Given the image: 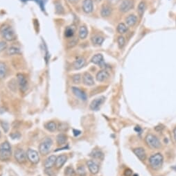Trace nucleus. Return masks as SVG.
I'll return each instance as SVG.
<instances>
[{"label":"nucleus","instance_id":"obj_1","mask_svg":"<svg viewBox=\"0 0 176 176\" xmlns=\"http://www.w3.org/2000/svg\"><path fill=\"white\" fill-rule=\"evenodd\" d=\"M0 34L6 41L11 42L16 40V34L14 30L9 24H4L0 28Z\"/></svg>","mask_w":176,"mask_h":176},{"label":"nucleus","instance_id":"obj_2","mask_svg":"<svg viewBox=\"0 0 176 176\" xmlns=\"http://www.w3.org/2000/svg\"><path fill=\"white\" fill-rule=\"evenodd\" d=\"M149 164L150 167L154 170H158L161 168L163 164L164 158L161 153H156L153 155L149 158Z\"/></svg>","mask_w":176,"mask_h":176},{"label":"nucleus","instance_id":"obj_3","mask_svg":"<svg viewBox=\"0 0 176 176\" xmlns=\"http://www.w3.org/2000/svg\"><path fill=\"white\" fill-rule=\"evenodd\" d=\"M11 156V146L8 141L0 145V160L5 161L10 159Z\"/></svg>","mask_w":176,"mask_h":176},{"label":"nucleus","instance_id":"obj_4","mask_svg":"<svg viewBox=\"0 0 176 176\" xmlns=\"http://www.w3.org/2000/svg\"><path fill=\"white\" fill-rule=\"evenodd\" d=\"M147 146L152 149H158L161 147V142L160 139L153 134H148L145 138Z\"/></svg>","mask_w":176,"mask_h":176},{"label":"nucleus","instance_id":"obj_5","mask_svg":"<svg viewBox=\"0 0 176 176\" xmlns=\"http://www.w3.org/2000/svg\"><path fill=\"white\" fill-rule=\"evenodd\" d=\"M53 144V141L51 138H45L44 140L42 141L40 144L39 146V151L40 153L43 155H47L49 153L50 149L51 148V146Z\"/></svg>","mask_w":176,"mask_h":176},{"label":"nucleus","instance_id":"obj_6","mask_svg":"<svg viewBox=\"0 0 176 176\" xmlns=\"http://www.w3.org/2000/svg\"><path fill=\"white\" fill-rule=\"evenodd\" d=\"M15 158L20 163H24L27 159V154L25 151L21 148H18L15 151Z\"/></svg>","mask_w":176,"mask_h":176},{"label":"nucleus","instance_id":"obj_7","mask_svg":"<svg viewBox=\"0 0 176 176\" xmlns=\"http://www.w3.org/2000/svg\"><path fill=\"white\" fill-rule=\"evenodd\" d=\"M133 4L134 2L133 0H124L119 6V10L123 13L128 12L133 9Z\"/></svg>","mask_w":176,"mask_h":176},{"label":"nucleus","instance_id":"obj_8","mask_svg":"<svg viewBox=\"0 0 176 176\" xmlns=\"http://www.w3.org/2000/svg\"><path fill=\"white\" fill-rule=\"evenodd\" d=\"M27 158L28 160L33 164H37L40 161L39 155L37 151L33 150V149H28L27 151Z\"/></svg>","mask_w":176,"mask_h":176},{"label":"nucleus","instance_id":"obj_9","mask_svg":"<svg viewBox=\"0 0 176 176\" xmlns=\"http://www.w3.org/2000/svg\"><path fill=\"white\" fill-rule=\"evenodd\" d=\"M18 77V85L20 87L21 91L25 92L27 89V81H26V78L22 74H18L17 75Z\"/></svg>","mask_w":176,"mask_h":176},{"label":"nucleus","instance_id":"obj_10","mask_svg":"<svg viewBox=\"0 0 176 176\" xmlns=\"http://www.w3.org/2000/svg\"><path fill=\"white\" fill-rule=\"evenodd\" d=\"M105 101V97H100L99 98L95 99L94 100H93L92 101V103H90V106H89V108H90L91 110L97 111L98 110L101 105L103 104V103Z\"/></svg>","mask_w":176,"mask_h":176},{"label":"nucleus","instance_id":"obj_11","mask_svg":"<svg viewBox=\"0 0 176 176\" xmlns=\"http://www.w3.org/2000/svg\"><path fill=\"white\" fill-rule=\"evenodd\" d=\"M91 62L95 65H99L102 68L106 67V63L103 60V56L101 53H98V54L94 55L91 59Z\"/></svg>","mask_w":176,"mask_h":176},{"label":"nucleus","instance_id":"obj_12","mask_svg":"<svg viewBox=\"0 0 176 176\" xmlns=\"http://www.w3.org/2000/svg\"><path fill=\"white\" fill-rule=\"evenodd\" d=\"M72 92H73L74 94L75 95L77 98L81 99V101H85L86 100H87V94H86L85 92L82 90V89H80V88L76 87H73L72 88Z\"/></svg>","mask_w":176,"mask_h":176},{"label":"nucleus","instance_id":"obj_13","mask_svg":"<svg viewBox=\"0 0 176 176\" xmlns=\"http://www.w3.org/2000/svg\"><path fill=\"white\" fill-rule=\"evenodd\" d=\"M83 10L85 13H91L93 11L94 5L92 0H84L83 2Z\"/></svg>","mask_w":176,"mask_h":176},{"label":"nucleus","instance_id":"obj_14","mask_svg":"<svg viewBox=\"0 0 176 176\" xmlns=\"http://www.w3.org/2000/svg\"><path fill=\"white\" fill-rule=\"evenodd\" d=\"M133 153L141 161H144L146 158V151L143 148H136L133 149Z\"/></svg>","mask_w":176,"mask_h":176},{"label":"nucleus","instance_id":"obj_15","mask_svg":"<svg viewBox=\"0 0 176 176\" xmlns=\"http://www.w3.org/2000/svg\"><path fill=\"white\" fill-rule=\"evenodd\" d=\"M87 165L88 166L89 172H90L92 174L95 175V174L98 173L99 171V167L98 164L96 163L95 162L92 161V160H88L87 162Z\"/></svg>","mask_w":176,"mask_h":176},{"label":"nucleus","instance_id":"obj_16","mask_svg":"<svg viewBox=\"0 0 176 176\" xmlns=\"http://www.w3.org/2000/svg\"><path fill=\"white\" fill-rule=\"evenodd\" d=\"M83 82L87 86H92L94 85L93 76L88 72H85L83 75Z\"/></svg>","mask_w":176,"mask_h":176},{"label":"nucleus","instance_id":"obj_17","mask_svg":"<svg viewBox=\"0 0 176 176\" xmlns=\"http://www.w3.org/2000/svg\"><path fill=\"white\" fill-rule=\"evenodd\" d=\"M110 76V74L106 70H101L97 74V80L99 82H103L106 81Z\"/></svg>","mask_w":176,"mask_h":176},{"label":"nucleus","instance_id":"obj_18","mask_svg":"<svg viewBox=\"0 0 176 176\" xmlns=\"http://www.w3.org/2000/svg\"><path fill=\"white\" fill-rule=\"evenodd\" d=\"M86 60L85 59L83 58V57H78L77 59L74 61L73 65H74V68L75 70H80L81 69L84 65H85Z\"/></svg>","mask_w":176,"mask_h":176},{"label":"nucleus","instance_id":"obj_19","mask_svg":"<svg viewBox=\"0 0 176 176\" xmlns=\"http://www.w3.org/2000/svg\"><path fill=\"white\" fill-rule=\"evenodd\" d=\"M67 157L65 155H61L58 156V158H56V160H55V166L57 168H61L62 166L64 165L65 163L67 162Z\"/></svg>","mask_w":176,"mask_h":176},{"label":"nucleus","instance_id":"obj_20","mask_svg":"<svg viewBox=\"0 0 176 176\" xmlns=\"http://www.w3.org/2000/svg\"><path fill=\"white\" fill-rule=\"evenodd\" d=\"M56 157L55 155H51L46 159L45 162V168H51L55 163Z\"/></svg>","mask_w":176,"mask_h":176},{"label":"nucleus","instance_id":"obj_21","mask_svg":"<svg viewBox=\"0 0 176 176\" xmlns=\"http://www.w3.org/2000/svg\"><path fill=\"white\" fill-rule=\"evenodd\" d=\"M126 24L129 26H133L137 22V18L135 15H130L126 19Z\"/></svg>","mask_w":176,"mask_h":176},{"label":"nucleus","instance_id":"obj_22","mask_svg":"<svg viewBox=\"0 0 176 176\" xmlns=\"http://www.w3.org/2000/svg\"><path fill=\"white\" fill-rule=\"evenodd\" d=\"M6 53L9 55H14L20 54L21 53V51L20 48L12 46V47H10L7 49Z\"/></svg>","mask_w":176,"mask_h":176},{"label":"nucleus","instance_id":"obj_23","mask_svg":"<svg viewBox=\"0 0 176 176\" xmlns=\"http://www.w3.org/2000/svg\"><path fill=\"white\" fill-rule=\"evenodd\" d=\"M88 35V31L87 28L85 26H81L79 28V31H78V36L81 39H85Z\"/></svg>","mask_w":176,"mask_h":176},{"label":"nucleus","instance_id":"obj_24","mask_svg":"<svg viewBox=\"0 0 176 176\" xmlns=\"http://www.w3.org/2000/svg\"><path fill=\"white\" fill-rule=\"evenodd\" d=\"M111 13H112V9L110 6L107 5L103 6L101 11V14L103 17H108L111 14Z\"/></svg>","mask_w":176,"mask_h":176},{"label":"nucleus","instance_id":"obj_25","mask_svg":"<svg viewBox=\"0 0 176 176\" xmlns=\"http://www.w3.org/2000/svg\"><path fill=\"white\" fill-rule=\"evenodd\" d=\"M103 41H104V38H103L102 36L97 35L93 36V37L92 38V43L94 45H101L103 44Z\"/></svg>","mask_w":176,"mask_h":176},{"label":"nucleus","instance_id":"obj_26","mask_svg":"<svg viewBox=\"0 0 176 176\" xmlns=\"http://www.w3.org/2000/svg\"><path fill=\"white\" fill-rule=\"evenodd\" d=\"M7 72L6 65L4 62L0 61V80L3 79L5 77Z\"/></svg>","mask_w":176,"mask_h":176},{"label":"nucleus","instance_id":"obj_27","mask_svg":"<svg viewBox=\"0 0 176 176\" xmlns=\"http://www.w3.org/2000/svg\"><path fill=\"white\" fill-rule=\"evenodd\" d=\"M90 156L92 157L93 158L99 159V160L103 159V153L100 150H94L90 153Z\"/></svg>","mask_w":176,"mask_h":176},{"label":"nucleus","instance_id":"obj_28","mask_svg":"<svg viewBox=\"0 0 176 176\" xmlns=\"http://www.w3.org/2000/svg\"><path fill=\"white\" fill-rule=\"evenodd\" d=\"M67 140V136L65 135V134H59V135L57 136L56 138V141L58 144L59 145H62L64 143H66Z\"/></svg>","mask_w":176,"mask_h":176},{"label":"nucleus","instance_id":"obj_29","mask_svg":"<svg viewBox=\"0 0 176 176\" xmlns=\"http://www.w3.org/2000/svg\"><path fill=\"white\" fill-rule=\"evenodd\" d=\"M45 128L49 131L54 132L57 128V126L54 121H49L47 123H46Z\"/></svg>","mask_w":176,"mask_h":176},{"label":"nucleus","instance_id":"obj_30","mask_svg":"<svg viewBox=\"0 0 176 176\" xmlns=\"http://www.w3.org/2000/svg\"><path fill=\"white\" fill-rule=\"evenodd\" d=\"M145 9H146V4H145L144 1H141V2L139 3L138 7H137V12H138L139 16L142 17L143 13L145 11Z\"/></svg>","mask_w":176,"mask_h":176},{"label":"nucleus","instance_id":"obj_31","mask_svg":"<svg viewBox=\"0 0 176 176\" xmlns=\"http://www.w3.org/2000/svg\"><path fill=\"white\" fill-rule=\"evenodd\" d=\"M128 31V28L127 26H126L125 24L123 23H120V24H118L117 26V31L119 33L121 34H123L127 32Z\"/></svg>","mask_w":176,"mask_h":176},{"label":"nucleus","instance_id":"obj_32","mask_svg":"<svg viewBox=\"0 0 176 176\" xmlns=\"http://www.w3.org/2000/svg\"><path fill=\"white\" fill-rule=\"evenodd\" d=\"M74 34V29L72 26H68L67 28L65 29V37L70 38L73 37Z\"/></svg>","mask_w":176,"mask_h":176},{"label":"nucleus","instance_id":"obj_33","mask_svg":"<svg viewBox=\"0 0 176 176\" xmlns=\"http://www.w3.org/2000/svg\"><path fill=\"white\" fill-rule=\"evenodd\" d=\"M27 1H28V0H27ZM32 1H34L39 5L43 12H45V4L46 2H47V0H32Z\"/></svg>","mask_w":176,"mask_h":176},{"label":"nucleus","instance_id":"obj_34","mask_svg":"<svg viewBox=\"0 0 176 176\" xmlns=\"http://www.w3.org/2000/svg\"><path fill=\"white\" fill-rule=\"evenodd\" d=\"M65 175L67 176H75L76 173L74 169L71 166H68L65 169Z\"/></svg>","mask_w":176,"mask_h":176},{"label":"nucleus","instance_id":"obj_35","mask_svg":"<svg viewBox=\"0 0 176 176\" xmlns=\"http://www.w3.org/2000/svg\"><path fill=\"white\" fill-rule=\"evenodd\" d=\"M81 74H75L72 76V81H73L74 83L75 84H78L81 83Z\"/></svg>","mask_w":176,"mask_h":176},{"label":"nucleus","instance_id":"obj_36","mask_svg":"<svg viewBox=\"0 0 176 176\" xmlns=\"http://www.w3.org/2000/svg\"><path fill=\"white\" fill-rule=\"evenodd\" d=\"M77 173L79 176H85L86 175V171L85 168L83 166H78L77 169Z\"/></svg>","mask_w":176,"mask_h":176},{"label":"nucleus","instance_id":"obj_37","mask_svg":"<svg viewBox=\"0 0 176 176\" xmlns=\"http://www.w3.org/2000/svg\"><path fill=\"white\" fill-rule=\"evenodd\" d=\"M117 42L119 44V47L120 48H123V46L125 45V39H124L123 36H119V37L118 38Z\"/></svg>","mask_w":176,"mask_h":176},{"label":"nucleus","instance_id":"obj_38","mask_svg":"<svg viewBox=\"0 0 176 176\" xmlns=\"http://www.w3.org/2000/svg\"><path fill=\"white\" fill-rule=\"evenodd\" d=\"M7 49V44L4 41L0 42V53Z\"/></svg>","mask_w":176,"mask_h":176},{"label":"nucleus","instance_id":"obj_39","mask_svg":"<svg viewBox=\"0 0 176 176\" xmlns=\"http://www.w3.org/2000/svg\"><path fill=\"white\" fill-rule=\"evenodd\" d=\"M45 173L47 174L48 176H55V174L52 170L51 169V168H46Z\"/></svg>","mask_w":176,"mask_h":176},{"label":"nucleus","instance_id":"obj_40","mask_svg":"<svg viewBox=\"0 0 176 176\" xmlns=\"http://www.w3.org/2000/svg\"><path fill=\"white\" fill-rule=\"evenodd\" d=\"M124 175L125 176H132L133 175V171L131 169H128L124 171Z\"/></svg>","mask_w":176,"mask_h":176},{"label":"nucleus","instance_id":"obj_41","mask_svg":"<svg viewBox=\"0 0 176 176\" xmlns=\"http://www.w3.org/2000/svg\"><path fill=\"white\" fill-rule=\"evenodd\" d=\"M1 126H2L5 132H7L8 130H9V124L6 122H1Z\"/></svg>","mask_w":176,"mask_h":176},{"label":"nucleus","instance_id":"obj_42","mask_svg":"<svg viewBox=\"0 0 176 176\" xmlns=\"http://www.w3.org/2000/svg\"><path fill=\"white\" fill-rule=\"evenodd\" d=\"M108 1H109V3L113 5V4H115L116 3H118V1H119V0H108Z\"/></svg>","mask_w":176,"mask_h":176},{"label":"nucleus","instance_id":"obj_43","mask_svg":"<svg viewBox=\"0 0 176 176\" xmlns=\"http://www.w3.org/2000/svg\"><path fill=\"white\" fill-rule=\"evenodd\" d=\"M73 132H74V136H76V137H77V136H78L80 134H81V131H77V130H74Z\"/></svg>","mask_w":176,"mask_h":176},{"label":"nucleus","instance_id":"obj_44","mask_svg":"<svg viewBox=\"0 0 176 176\" xmlns=\"http://www.w3.org/2000/svg\"><path fill=\"white\" fill-rule=\"evenodd\" d=\"M173 134H174V139H175V140L176 141V128H175V129H174Z\"/></svg>","mask_w":176,"mask_h":176},{"label":"nucleus","instance_id":"obj_45","mask_svg":"<svg viewBox=\"0 0 176 176\" xmlns=\"http://www.w3.org/2000/svg\"><path fill=\"white\" fill-rule=\"evenodd\" d=\"M76 0H68V1H70V3H74Z\"/></svg>","mask_w":176,"mask_h":176},{"label":"nucleus","instance_id":"obj_46","mask_svg":"<svg viewBox=\"0 0 176 176\" xmlns=\"http://www.w3.org/2000/svg\"><path fill=\"white\" fill-rule=\"evenodd\" d=\"M133 176H139L138 175H137V174H135V175H134Z\"/></svg>","mask_w":176,"mask_h":176},{"label":"nucleus","instance_id":"obj_47","mask_svg":"<svg viewBox=\"0 0 176 176\" xmlns=\"http://www.w3.org/2000/svg\"><path fill=\"white\" fill-rule=\"evenodd\" d=\"M95 1H100L101 0H95Z\"/></svg>","mask_w":176,"mask_h":176},{"label":"nucleus","instance_id":"obj_48","mask_svg":"<svg viewBox=\"0 0 176 176\" xmlns=\"http://www.w3.org/2000/svg\"><path fill=\"white\" fill-rule=\"evenodd\" d=\"M0 135H1V133H0Z\"/></svg>","mask_w":176,"mask_h":176}]
</instances>
